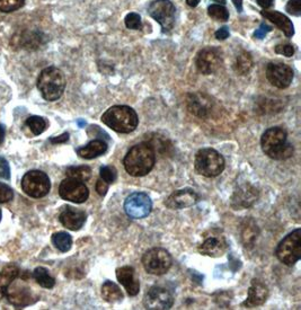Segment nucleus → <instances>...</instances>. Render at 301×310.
Masks as SVG:
<instances>
[{
	"label": "nucleus",
	"mask_w": 301,
	"mask_h": 310,
	"mask_svg": "<svg viewBox=\"0 0 301 310\" xmlns=\"http://www.w3.org/2000/svg\"><path fill=\"white\" fill-rule=\"evenodd\" d=\"M156 162V151L148 142L133 146L124 157L123 165L129 175L141 177L149 174Z\"/></svg>",
	"instance_id": "f257e3e1"
},
{
	"label": "nucleus",
	"mask_w": 301,
	"mask_h": 310,
	"mask_svg": "<svg viewBox=\"0 0 301 310\" xmlns=\"http://www.w3.org/2000/svg\"><path fill=\"white\" fill-rule=\"evenodd\" d=\"M287 131L282 128L273 127L263 133L261 139L262 150L274 160H286L293 155V146L288 142Z\"/></svg>",
	"instance_id": "f03ea898"
},
{
	"label": "nucleus",
	"mask_w": 301,
	"mask_h": 310,
	"mask_svg": "<svg viewBox=\"0 0 301 310\" xmlns=\"http://www.w3.org/2000/svg\"><path fill=\"white\" fill-rule=\"evenodd\" d=\"M102 122L119 133L133 132L139 124L138 114L132 107L127 105H115L109 107L103 114Z\"/></svg>",
	"instance_id": "7ed1b4c3"
},
{
	"label": "nucleus",
	"mask_w": 301,
	"mask_h": 310,
	"mask_svg": "<svg viewBox=\"0 0 301 310\" xmlns=\"http://www.w3.org/2000/svg\"><path fill=\"white\" fill-rule=\"evenodd\" d=\"M37 88L45 101H58L63 95L65 89L64 74L57 67H48L43 69L39 76V79H37Z\"/></svg>",
	"instance_id": "20e7f679"
},
{
	"label": "nucleus",
	"mask_w": 301,
	"mask_h": 310,
	"mask_svg": "<svg viewBox=\"0 0 301 310\" xmlns=\"http://www.w3.org/2000/svg\"><path fill=\"white\" fill-rule=\"evenodd\" d=\"M224 158L220 152L212 148L201 149L195 155L194 167L200 175L205 177L219 176L224 170Z\"/></svg>",
	"instance_id": "39448f33"
},
{
	"label": "nucleus",
	"mask_w": 301,
	"mask_h": 310,
	"mask_svg": "<svg viewBox=\"0 0 301 310\" xmlns=\"http://www.w3.org/2000/svg\"><path fill=\"white\" fill-rule=\"evenodd\" d=\"M276 257L281 263L292 266L301 258V229H295L283 238L276 247Z\"/></svg>",
	"instance_id": "423d86ee"
},
{
	"label": "nucleus",
	"mask_w": 301,
	"mask_h": 310,
	"mask_svg": "<svg viewBox=\"0 0 301 310\" xmlns=\"http://www.w3.org/2000/svg\"><path fill=\"white\" fill-rule=\"evenodd\" d=\"M50 188V178L42 171H30L21 178V189L31 198H44Z\"/></svg>",
	"instance_id": "0eeeda50"
},
{
	"label": "nucleus",
	"mask_w": 301,
	"mask_h": 310,
	"mask_svg": "<svg viewBox=\"0 0 301 310\" xmlns=\"http://www.w3.org/2000/svg\"><path fill=\"white\" fill-rule=\"evenodd\" d=\"M173 259L171 254L164 248H151L142 256V265L147 273L163 275L172 268Z\"/></svg>",
	"instance_id": "6e6552de"
},
{
	"label": "nucleus",
	"mask_w": 301,
	"mask_h": 310,
	"mask_svg": "<svg viewBox=\"0 0 301 310\" xmlns=\"http://www.w3.org/2000/svg\"><path fill=\"white\" fill-rule=\"evenodd\" d=\"M26 275L21 276V279L16 281V279L10 283L6 291V296L9 303H12L15 307H26L33 304L37 301V296L32 291L30 287H27L26 283Z\"/></svg>",
	"instance_id": "1a4fd4ad"
},
{
	"label": "nucleus",
	"mask_w": 301,
	"mask_h": 310,
	"mask_svg": "<svg viewBox=\"0 0 301 310\" xmlns=\"http://www.w3.org/2000/svg\"><path fill=\"white\" fill-rule=\"evenodd\" d=\"M175 6L169 0H154L148 7V14L160 24L163 32H169L175 23Z\"/></svg>",
	"instance_id": "9d476101"
},
{
	"label": "nucleus",
	"mask_w": 301,
	"mask_h": 310,
	"mask_svg": "<svg viewBox=\"0 0 301 310\" xmlns=\"http://www.w3.org/2000/svg\"><path fill=\"white\" fill-rule=\"evenodd\" d=\"M152 202L149 195L144 192L131 193L124 202V211L130 218L142 219L150 214Z\"/></svg>",
	"instance_id": "9b49d317"
},
{
	"label": "nucleus",
	"mask_w": 301,
	"mask_h": 310,
	"mask_svg": "<svg viewBox=\"0 0 301 310\" xmlns=\"http://www.w3.org/2000/svg\"><path fill=\"white\" fill-rule=\"evenodd\" d=\"M59 194L65 201H70L74 203H84L89 197V191L84 182L68 177L60 184Z\"/></svg>",
	"instance_id": "f8f14e48"
},
{
	"label": "nucleus",
	"mask_w": 301,
	"mask_h": 310,
	"mask_svg": "<svg viewBox=\"0 0 301 310\" xmlns=\"http://www.w3.org/2000/svg\"><path fill=\"white\" fill-rule=\"evenodd\" d=\"M266 78L276 88H288L293 80V70L286 63L271 62L267 64Z\"/></svg>",
	"instance_id": "ddd939ff"
},
{
	"label": "nucleus",
	"mask_w": 301,
	"mask_h": 310,
	"mask_svg": "<svg viewBox=\"0 0 301 310\" xmlns=\"http://www.w3.org/2000/svg\"><path fill=\"white\" fill-rule=\"evenodd\" d=\"M174 304V297L171 292L163 287H152L146 293L144 306L149 310L171 309Z\"/></svg>",
	"instance_id": "4468645a"
},
{
	"label": "nucleus",
	"mask_w": 301,
	"mask_h": 310,
	"mask_svg": "<svg viewBox=\"0 0 301 310\" xmlns=\"http://www.w3.org/2000/svg\"><path fill=\"white\" fill-rule=\"evenodd\" d=\"M222 58L220 51L216 47H204L196 56V68L203 75H212L221 67Z\"/></svg>",
	"instance_id": "2eb2a0df"
},
{
	"label": "nucleus",
	"mask_w": 301,
	"mask_h": 310,
	"mask_svg": "<svg viewBox=\"0 0 301 310\" xmlns=\"http://www.w3.org/2000/svg\"><path fill=\"white\" fill-rule=\"evenodd\" d=\"M260 198V193L253 185L245 183L239 185L235 189L233 197L230 199V205L235 210L248 209L253 205Z\"/></svg>",
	"instance_id": "dca6fc26"
},
{
	"label": "nucleus",
	"mask_w": 301,
	"mask_h": 310,
	"mask_svg": "<svg viewBox=\"0 0 301 310\" xmlns=\"http://www.w3.org/2000/svg\"><path fill=\"white\" fill-rule=\"evenodd\" d=\"M199 200L200 195L193 188L185 187L177 189L169 195L165 201V205L171 210H180L193 206L199 202Z\"/></svg>",
	"instance_id": "f3484780"
},
{
	"label": "nucleus",
	"mask_w": 301,
	"mask_h": 310,
	"mask_svg": "<svg viewBox=\"0 0 301 310\" xmlns=\"http://www.w3.org/2000/svg\"><path fill=\"white\" fill-rule=\"evenodd\" d=\"M186 107L191 114L200 118H205L211 114L213 108V102L205 94L202 92H192L186 99Z\"/></svg>",
	"instance_id": "a211bd4d"
},
{
	"label": "nucleus",
	"mask_w": 301,
	"mask_h": 310,
	"mask_svg": "<svg viewBox=\"0 0 301 310\" xmlns=\"http://www.w3.org/2000/svg\"><path fill=\"white\" fill-rule=\"evenodd\" d=\"M44 34L40 31H24L13 36L12 44L25 50H37L44 43Z\"/></svg>",
	"instance_id": "6ab92c4d"
},
{
	"label": "nucleus",
	"mask_w": 301,
	"mask_h": 310,
	"mask_svg": "<svg viewBox=\"0 0 301 310\" xmlns=\"http://www.w3.org/2000/svg\"><path fill=\"white\" fill-rule=\"evenodd\" d=\"M87 219L85 211L73 208V206H65L59 217V220L62 226L69 230L77 231L83 228Z\"/></svg>",
	"instance_id": "aec40b11"
},
{
	"label": "nucleus",
	"mask_w": 301,
	"mask_h": 310,
	"mask_svg": "<svg viewBox=\"0 0 301 310\" xmlns=\"http://www.w3.org/2000/svg\"><path fill=\"white\" fill-rule=\"evenodd\" d=\"M228 243L223 236H211L207 237L202 243L198 251L202 255H206L210 257H220L227 252Z\"/></svg>",
	"instance_id": "412c9836"
},
{
	"label": "nucleus",
	"mask_w": 301,
	"mask_h": 310,
	"mask_svg": "<svg viewBox=\"0 0 301 310\" xmlns=\"http://www.w3.org/2000/svg\"><path fill=\"white\" fill-rule=\"evenodd\" d=\"M267 297H269V289H267V287L262 281L254 279L251 281V284L248 289L247 299L244 301L243 306L247 308L262 306L266 301Z\"/></svg>",
	"instance_id": "4be33fe9"
},
{
	"label": "nucleus",
	"mask_w": 301,
	"mask_h": 310,
	"mask_svg": "<svg viewBox=\"0 0 301 310\" xmlns=\"http://www.w3.org/2000/svg\"><path fill=\"white\" fill-rule=\"evenodd\" d=\"M117 279L121 283L128 295L134 297L140 291V282L135 277V271L131 266H122L117 270Z\"/></svg>",
	"instance_id": "5701e85b"
},
{
	"label": "nucleus",
	"mask_w": 301,
	"mask_h": 310,
	"mask_svg": "<svg viewBox=\"0 0 301 310\" xmlns=\"http://www.w3.org/2000/svg\"><path fill=\"white\" fill-rule=\"evenodd\" d=\"M262 16H264L266 19L271 20L272 23H274L279 29H280L287 37H292L294 34V26L292 21L290 20L286 15H283L275 10H262L261 12Z\"/></svg>",
	"instance_id": "b1692460"
},
{
	"label": "nucleus",
	"mask_w": 301,
	"mask_h": 310,
	"mask_svg": "<svg viewBox=\"0 0 301 310\" xmlns=\"http://www.w3.org/2000/svg\"><path fill=\"white\" fill-rule=\"evenodd\" d=\"M260 229L253 218H246L242 222L240 227V239L246 248H251L254 246L257 237H259Z\"/></svg>",
	"instance_id": "393cba45"
},
{
	"label": "nucleus",
	"mask_w": 301,
	"mask_h": 310,
	"mask_svg": "<svg viewBox=\"0 0 301 310\" xmlns=\"http://www.w3.org/2000/svg\"><path fill=\"white\" fill-rule=\"evenodd\" d=\"M107 151V144L104 140H92L88 145L77 149V155L83 159H94Z\"/></svg>",
	"instance_id": "a878e982"
},
{
	"label": "nucleus",
	"mask_w": 301,
	"mask_h": 310,
	"mask_svg": "<svg viewBox=\"0 0 301 310\" xmlns=\"http://www.w3.org/2000/svg\"><path fill=\"white\" fill-rule=\"evenodd\" d=\"M19 273L20 272L18 266H16L15 264L6 265L0 272V301L6 296L8 287L19 275Z\"/></svg>",
	"instance_id": "bb28decb"
},
{
	"label": "nucleus",
	"mask_w": 301,
	"mask_h": 310,
	"mask_svg": "<svg viewBox=\"0 0 301 310\" xmlns=\"http://www.w3.org/2000/svg\"><path fill=\"white\" fill-rule=\"evenodd\" d=\"M253 66H254V62H253V58H251L250 53L247 51H243L238 54L236 60H235L234 70L237 75L245 76L250 73V70H251V68H253Z\"/></svg>",
	"instance_id": "cd10ccee"
},
{
	"label": "nucleus",
	"mask_w": 301,
	"mask_h": 310,
	"mask_svg": "<svg viewBox=\"0 0 301 310\" xmlns=\"http://www.w3.org/2000/svg\"><path fill=\"white\" fill-rule=\"evenodd\" d=\"M102 297L105 301L109 303H115L123 299V293L120 287L112 281H106L102 285Z\"/></svg>",
	"instance_id": "c85d7f7f"
},
{
	"label": "nucleus",
	"mask_w": 301,
	"mask_h": 310,
	"mask_svg": "<svg viewBox=\"0 0 301 310\" xmlns=\"http://www.w3.org/2000/svg\"><path fill=\"white\" fill-rule=\"evenodd\" d=\"M52 243L60 252L67 253L71 249V246H73V238H71L68 232L59 231L52 235Z\"/></svg>",
	"instance_id": "c756f323"
},
{
	"label": "nucleus",
	"mask_w": 301,
	"mask_h": 310,
	"mask_svg": "<svg viewBox=\"0 0 301 310\" xmlns=\"http://www.w3.org/2000/svg\"><path fill=\"white\" fill-rule=\"evenodd\" d=\"M33 277L36 281L37 284H40L42 288L45 289H52L56 284V280L49 273V271L44 268H36L33 272Z\"/></svg>",
	"instance_id": "7c9ffc66"
},
{
	"label": "nucleus",
	"mask_w": 301,
	"mask_h": 310,
	"mask_svg": "<svg viewBox=\"0 0 301 310\" xmlns=\"http://www.w3.org/2000/svg\"><path fill=\"white\" fill-rule=\"evenodd\" d=\"M65 174H67V176L70 178L78 179V181H81V182H87V181H89L91 177V170H90V167L85 166V165L73 166V167L68 168Z\"/></svg>",
	"instance_id": "2f4dec72"
},
{
	"label": "nucleus",
	"mask_w": 301,
	"mask_h": 310,
	"mask_svg": "<svg viewBox=\"0 0 301 310\" xmlns=\"http://www.w3.org/2000/svg\"><path fill=\"white\" fill-rule=\"evenodd\" d=\"M26 126L34 135H40L47 130V121L41 116H30L26 120Z\"/></svg>",
	"instance_id": "473e14b6"
},
{
	"label": "nucleus",
	"mask_w": 301,
	"mask_h": 310,
	"mask_svg": "<svg viewBox=\"0 0 301 310\" xmlns=\"http://www.w3.org/2000/svg\"><path fill=\"white\" fill-rule=\"evenodd\" d=\"M207 15L211 18L219 21H227L229 19V12L223 5L220 4H215L209 6V8H207Z\"/></svg>",
	"instance_id": "72a5a7b5"
},
{
	"label": "nucleus",
	"mask_w": 301,
	"mask_h": 310,
	"mask_svg": "<svg viewBox=\"0 0 301 310\" xmlns=\"http://www.w3.org/2000/svg\"><path fill=\"white\" fill-rule=\"evenodd\" d=\"M25 0H0V12L13 13L24 6Z\"/></svg>",
	"instance_id": "f704fd0d"
},
{
	"label": "nucleus",
	"mask_w": 301,
	"mask_h": 310,
	"mask_svg": "<svg viewBox=\"0 0 301 310\" xmlns=\"http://www.w3.org/2000/svg\"><path fill=\"white\" fill-rule=\"evenodd\" d=\"M100 176L104 182H106L108 185L117 181L118 172L115 167L113 166H103L100 170Z\"/></svg>",
	"instance_id": "c9c22d12"
},
{
	"label": "nucleus",
	"mask_w": 301,
	"mask_h": 310,
	"mask_svg": "<svg viewBox=\"0 0 301 310\" xmlns=\"http://www.w3.org/2000/svg\"><path fill=\"white\" fill-rule=\"evenodd\" d=\"M125 26L130 30H141L142 27V21L140 15L136 13H130L127 15V17L124 19Z\"/></svg>",
	"instance_id": "e433bc0d"
},
{
	"label": "nucleus",
	"mask_w": 301,
	"mask_h": 310,
	"mask_svg": "<svg viewBox=\"0 0 301 310\" xmlns=\"http://www.w3.org/2000/svg\"><path fill=\"white\" fill-rule=\"evenodd\" d=\"M14 198V192L8 185L0 183V203L9 202Z\"/></svg>",
	"instance_id": "4c0bfd02"
},
{
	"label": "nucleus",
	"mask_w": 301,
	"mask_h": 310,
	"mask_svg": "<svg viewBox=\"0 0 301 310\" xmlns=\"http://www.w3.org/2000/svg\"><path fill=\"white\" fill-rule=\"evenodd\" d=\"M287 12L293 16L301 15V0H290L287 4Z\"/></svg>",
	"instance_id": "58836bf2"
},
{
	"label": "nucleus",
	"mask_w": 301,
	"mask_h": 310,
	"mask_svg": "<svg viewBox=\"0 0 301 310\" xmlns=\"http://www.w3.org/2000/svg\"><path fill=\"white\" fill-rule=\"evenodd\" d=\"M275 52L277 54H282L284 57H292L294 53V47L291 44H279L275 46Z\"/></svg>",
	"instance_id": "ea45409f"
},
{
	"label": "nucleus",
	"mask_w": 301,
	"mask_h": 310,
	"mask_svg": "<svg viewBox=\"0 0 301 310\" xmlns=\"http://www.w3.org/2000/svg\"><path fill=\"white\" fill-rule=\"evenodd\" d=\"M0 178L9 179L10 178V168L6 159L0 157Z\"/></svg>",
	"instance_id": "a19ab883"
},
{
	"label": "nucleus",
	"mask_w": 301,
	"mask_h": 310,
	"mask_svg": "<svg viewBox=\"0 0 301 310\" xmlns=\"http://www.w3.org/2000/svg\"><path fill=\"white\" fill-rule=\"evenodd\" d=\"M271 31H272V29H271V27L269 25H266L265 23H262L261 26H260V29H257L255 31L254 36L256 37V39L262 40V39H264L265 35L267 33H269V32H271Z\"/></svg>",
	"instance_id": "79ce46f5"
},
{
	"label": "nucleus",
	"mask_w": 301,
	"mask_h": 310,
	"mask_svg": "<svg viewBox=\"0 0 301 310\" xmlns=\"http://www.w3.org/2000/svg\"><path fill=\"white\" fill-rule=\"evenodd\" d=\"M108 191V184L104 182L102 178H100L96 183V192L101 195V197H105Z\"/></svg>",
	"instance_id": "37998d69"
},
{
	"label": "nucleus",
	"mask_w": 301,
	"mask_h": 310,
	"mask_svg": "<svg viewBox=\"0 0 301 310\" xmlns=\"http://www.w3.org/2000/svg\"><path fill=\"white\" fill-rule=\"evenodd\" d=\"M216 37L218 40L220 41H223L226 40L227 37H229V30L227 26H223L221 27V29H219L217 32H216Z\"/></svg>",
	"instance_id": "c03bdc74"
},
{
	"label": "nucleus",
	"mask_w": 301,
	"mask_h": 310,
	"mask_svg": "<svg viewBox=\"0 0 301 310\" xmlns=\"http://www.w3.org/2000/svg\"><path fill=\"white\" fill-rule=\"evenodd\" d=\"M69 140V133H63V134H61V135H59V137H56V138H51L50 139V141L52 144H54V145H58V144H64V142H67V141Z\"/></svg>",
	"instance_id": "a18cd8bd"
},
{
	"label": "nucleus",
	"mask_w": 301,
	"mask_h": 310,
	"mask_svg": "<svg viewBox=\"0 0 301 310\" xmlns=\"http://www.w3.org/2000/svg\"><path fill=\"white\" fill-rule=\"evenodd\" d=\"M256 2L262 8H264V9L272 7L273 4H274V0H256Z\"/></svg>",
	"instance_id": "49530a36"
},
{
	"label": "nucleus",
	"mask_w": 301,
	"mask_h": 310,
	"mask_svg": "<svg viewBox=\"0 0 301 310\" xmlns=\"http://www.w3.org/2000/svg\"><path fill=\"white\" fill-rule=\"evenodd\" d=\"M231 2L238 12L242 13L243 12V0H231Z\"/></svg>",
	"instance_id": "de8ad7c7"
},
{
	"label": "nucleus",
	"mask_w": 301,
	"mask_h": 310,
	"mask_svg": "<svg viewBox=\"0 0 301 310\" xmlns=\"http://www.w3.org/2000/svg\"><path fill=\"white\" fill-rule=\"evenodd\" d=\"M5 134H6V130H5V127L3 126V124H0V145L4 142Z\"/></svg>",
	"instance_id": "09e8293b"
},
{
	"label": "nucleus",
	"mask_w": 301,
	"mask_h": 310,
	"mask_svg": "<svg viewBox=\"0 0 301 310\" xmlns=\"http://www.w3.org/2000/svg\"><path fill=\"white\" fill-rule=\"evenodd\" d=\"M200 0H186V4L189 5L190 7H196L199 5Z\"/></svg>",
	"instance_id": "8fccbe9b"
},
{
	"label": "nucleus",
	"mask_w": 301,
	"mask_h": 310,
	"mask_svg": "<svg viewBox=\"0 0 301 310\" xmlns=\"http://www.w3.org/2000/svg\"><path fill=\"white\" fill-rule=\"evenodd\" d=\"M215 2H217V3H219V4H221V5L226 4V0H215Z\"/></svg>",
	"instance_id": "3c124183"
},
{
	"label": "nucleus",
	"mask_w": 301,
	"mask_h": 310,
	"mask_svg": "<svg viewBox=\"0 0 301 310\" xmlns=\"http://www.w3.org/2000/svg\"><path fill=\"white\" fill-rule=\"evenodd\" d=\"M0 221H2V210H0Z\"/></svg>",
	"instance_id": "603ef678"
}]
</instances>
